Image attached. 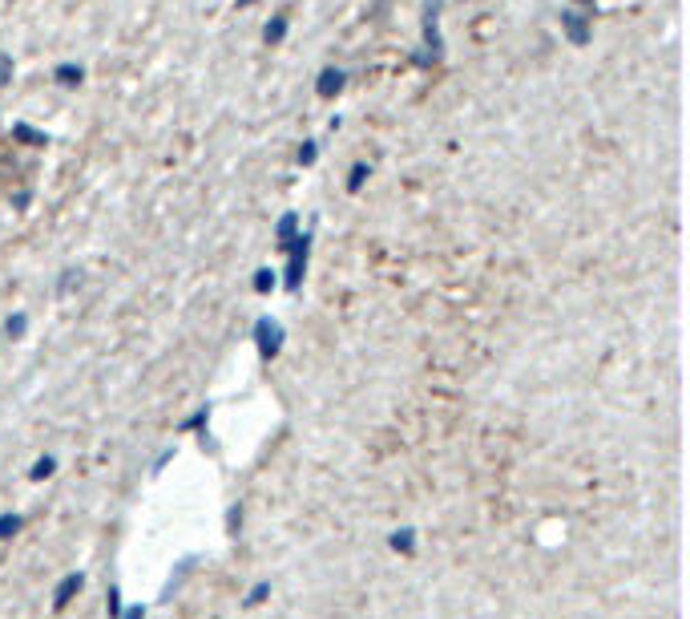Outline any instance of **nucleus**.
<instances>
[{"instance_id":"obj_4","label":"nucleus","mask_w":690,"mask_h":619,"mask_svg":"<svg viewBox=\"0 0 690 619\" xmlns=\"http://www.w3.org/2000/svg\"><path fill=\"white\" fill-rule=\"evenodd\" d=\"M392 550H400V555H412V550H416V538H412V531H396L392 534Z\"/></svg>"},{"instance_id":"obj_3","label":"nucleus","mask_w":690,"mask_h":619,"mask_svg":"<svg viewBox=\"0 0 690 619\" xmlns=\"http://www.w3.org/2000/svg\"><path fill=\"white\" fill-rule=\"evenodd\" d=\"M259 336H263V357H275V352H279V329L263 320V324H259Z\"/></svg>"},{"instance_id":"obj_6","label":"nucleus","mask_w":690,"mask_h":619,"mask_svg":"<svg viewBox=\"0 0 690 619\" xmlns=\"http://www.w3.org/2000/svg\"><path fill=\"white\" fill-rule=\"evenodd\" d=\"M267 595H271V583H267V579H259V583L251 587V595H247V607H259L263 599H267Z\"/></svg>"},{"instance_id":"obj_9","label":"nucleus","mask_w":690,"mask_h":619,"mask_svg":"<svg viewBox=\"0 0 690 619\" xmlns=\"http://www.w3.org/2000/svg\"><path fill=\"white\" fill-rule=\"evenodd\" d=\"M117 619H146V607L134 604V607H129V611H122V616H117Z\"/></svg>"},{"instance_id":"obj_7","label":"nucleus","mask_w":690,"mask_h":619,"mask_svg":"<svg viewBox=\"0 0 690 619\" xmlns=\"http://www.w3.org/2000/svg\"><path fill=\"white\" fill-rule=\"evenodd\" d=\"M105 611H110V619L122 616V591L117 587H110V595H105Z\"/></svg>"},{"instance_id":"obj_2","label":"nucleus","mask_w":690,"mask_h":619,"mask_svg":"<svg viewBox=\"0 0 690 619\" xmlns=\"http://www.w3.org/2000/svg\"><path fill=\"white\" fill-rule=\"evenodd\" d=\"M81 583H85L81 571H70V575L57 583V591H53V607H57V611H65V607L73 604V595L81 591Z\"/></svg>"},{"instance_id":"obj_5","label":"nucleus","mask_w":690,"mask_h":619,"mask_svg":"<svg viewBox=\"0 0 690 619\" xmlns=\"http://www.w3.org/2000/svg\"><path fill=\"white\" fill-rule=\"evenodd\" d=\"M21 527H25V522H21V515H0V538H13Z\"/></svg>"},{"instance_id":"obj_8","label":"nucleus","mask_w":690,"mask_h":619,"mask_svg":"<svg viewBox=\"0 0 690 619\" xmlns=\"http://www.w3.org/2000/svg\"><path fill=\"white\" fill-rule=\"evenodd\" d=\"M53 466H57L53 458H41L37 466H33V478H49V474H53Z\"/></svg>"},{"instance_id":"obj_1","label":"nucleus","mask_w":690,"mask_h":619,"mask_svg":"<svg viewBox=\"0 0 690 619\" xmlns=\"http://www.w3.org/2000/svg\"><path fill=\"white\" fill-rule=\"evenodd\" d=\"M25 178H33V166H21L16 159H9V150H0V195H13V187Z\"/></svg>"}]
</instances>
